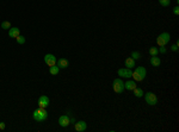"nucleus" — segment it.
<instances>
[{
    "label": "nucleus",
    "instance_id": "nucleus-10",
    "mask_svg": "<svg viewBox=\"0 0 179 132\" xmlns=\"http://www.w3.org/2000/svg\"><path fill=\"white\" fill-rule=\"evenodd\" d=\"M59 124H60V126H62V127H67V126L71 124V118L68 117V116H61V117L59 118Z\"/></svg>",
    "mask_w": 179,
    "mask_h": 132
},
{
    "label": "nucleus",
    "instance_id": "nucleus-12",
    "mask_svg": "<svg viewBox=\"0 0 179 132\" xmlns=\"http://www.w3.org/2000/svg\"><path fill=\"white\" fill-rule=\"evenodd\" d=\"M19 35H20V30L18 28H11L9 30V36L11 38H17Z\"/></svg>",
    "mask_w": 179,
    "mask_h": 132
},
{
    "label": "nucleus",
    "instance_id": "nucleus-4",
    "mask_svg": "<svg viewBox=\"0 0 179 132\" xmlns=\"http://www.w3.org/2000/svg\"><path fill=\"white\" fill-rule=\"evenodd\" d=\"M170 40H171L170 34H168V32H162V34H160L158 36L156 44L159 46H166L167 43H170Z\"/></svg>",
    "mask_w": 179,
    "mask_h": 132
},
{
    "label": "nucleus",
    "instance_id": "nucleus-2",
    "mask_svg": "<svg viewBox=\"0 0 179 132\" xmlns=\"http://www.w3.org/2000/svg\"><path fill=\"white\" fill-rule=\"evenodd\" d=\"M32 118H34L36 121H38V123H42V121L47 120V118H48V112H47L46 108L38 107V108H36V110L34 111Z\"/></svg>",
    "mask_w": 179,
    "mask_h": 132
},
{
    "label": "nucleus",
    "instance_id": "nucleus-3",
    "mask_svg": "<svg viewBox=\"0 0 179 132\" xmlns=\"http://www.w3.org/2000/svg\"><path fill=\"white\" fill-rule=\"evenodd\" d=\"M112 89H114L115 93H117V94H122L124 92V82L122 81L121 77L118 79H115L114 82H112Z\"/></svg>",
    "mask_w": 179,
    "mask_h": 132
},
{
    "label": "nucleus",
    "instance_id": "nucleus-11",
    "mask_svg": "<svg viewBox=\"0 0 179 132\" xmlns=\"http://www.w3.org/2000/svg\"><path fill=\"white\" fill-rule=\"evenodd\" d=\"M56 64H57V67H59L60 69H66V68L69 65V62H68V60H66V59H59L57 62H56Z\"/></svg>",
    "mask_w": 179,
    "mask_h": 132
},
{
    "label": "nucleus",
    "instance_id": "nucleus-25",
    "mask_svg": "<svg viewBox=\"0 0 179 132\" xmlns=\"http://www.w3.org/2000/svg\"><path fill=\"white\" fill-rule=\"evenodd\" d=\"M171 50L174 51V52H177V51H178V45H177V44H173V45L171 46Z\"/></svg>",
    "mask_w": 179,
    "mask_h": 132
},
{
    "label": "nucleus",
    "instance_id": "nucleus-6",
    "mask_svg": "<svg viewBox=\"0 0 179 132\" xmlns=\"http://www.w3.org/2000/svg\"><path fill=\"white\" fill-rule=\"evenodd\" d=\"M117 74L120 77H124V79H130L133 75V71L129 68H120L117 70Z\"/></svg>",
    "mask_w": 179,
    "mask_h": 132
},
{
    "label": "nucleus",
    "instance_id": "nucleus-23",
    "mask_svg": "<svg viewBox=\"0 0 179 132\" xmlns=\"http://www.w3.org/2000/svg\"><path fill=\"white\" fill-rule=\"evenodd\" d=\"M158 50H159V52H160V54H166V51H167V49L165 48V46H159V48H158Z\"/></svg>",
    "mask_w": 179,
    "mask_h": 132
},
{
    "label": "nucleus",
    "instance_id": "nucleus-1",
    "mask_svg": "<svg viewBox=\"0 0 179 132\" xmlns=\"http://www.w3.org/2000/svg\"><path fill=\"white\" fill-rule=\"evenodd\" d=\"M146 75H147V70H146L145 67H136L135 70L133 71L131 77L134 79L135 82H141L146 79Z\"/></svg>",
    "mask_w": 179,
    "mask_h": 132
},
{
    "label": "nucleus",
    "instance_id": "nucleus-5",
    "mask_svg": "<svg viewBox=\"0 0 179 132\" xmlns=\"http://www.w3.org/2000/svg\"><path fill=\"white\" fill-rule=\"evenodd\" d=\"M143 95H145L146 102H147L149 106H155V105L158 104V96L155 95L153 92H147L146 94H143Z\"/></svg>",
    "mask_w": 179,
    "mask_h": 132
},
{
    "label": "nucleus",
    "instance_id": "nucleus-14",
    "mask_svg": "<svg viewBox=\"0 0 179 132\" xmlns=\"http://www.w3.org/2000/svg\"><path fill=\"white\" fill-rule=\"evenodd\" d=\"M149 62H151V64L153 65V67H160V64H161V60H160V57H158V56H151Z\"/></svg>",
    "mask_w": 179,
    "mask_h": 132
},
{
    "label": "nucleus",
    "instance_id": "nucleus-15",
    "mask_svg": "<svg viewBox=\"0 0 179 132\" xmlns=\"http://www.w3.org/2000/svg\"><path fill=\"white\" fill-rule=\"evenodd\" d=\"M135 67V60L133 57H128L125 60V68H129V69H133Z\"/></svg>",
    "mask_w": 179,
    "mask_h": 132
},
{
    "label": "nucleus",
    "instance_id": "nucleus-8",
    "mask_svg": "<svg viewBox=\"0 0 179 132\" xmlns=\"http://www.w3.org/2000/svg\"><path fill=\"white\" fill-rule=\"evenodd\" d=\"M49 104H50V100L47 95H41L40 98H38V107L47 108L49 106Z\"/></svg>",
    "mask_w": 179,
    "mask_h": 132
},
{
    "label": "nucleus",
    "instance_id": "nucleus-13",
    "mask_svg": "<svg viewBox=\"0 0 179 132\" xmlns=\"http://www.w3.org/2000/svg\"><path fill=\"white\" fill-rule=\"evenodd\" d=\"M136 82L134 80H128L127 82L124 83V88L127 89V90H133V89L136 88Z\"/></svg>",
    "mask_w": 179,
    "mask_h": 132
},
{
    "label": "nucleus",
    "instance_id": "nucleus-22",
    "mask_svg": "<svg viewBox=\"0 0 179 132\" xmlns=\"http://www.w3.org/2000/svg\"><path fill=\"white\" fill-rule=\"evenodd\" d=\"M131 57H133L134 60H139V59H141V54H140L139 51H133L131 52Z\"/></svg>",
    "mask_w": 179,
    "mask_h": 132
},
{
    "label": "nucleus",
    "instance_id": "nucleus-26",
    "mask_svg": "<svg viewBox=\"0 0 179 132\" xmlns=\"http://www.w3.org/2000/svg\"><path fill=\"white\" fill-rule=\"evenodd\" d=\"M0 130H5V123H0Z\"/></svg>",
    "mask_w": 179,
    "mask_h": 132
},
{
    "label": "nucleus",
    "instance_id": "nucleus-16",
    "mask_svg": "<svg viewBox=\"0 0 179 132\" xmlns=\"http://www.w3.org/2000/svg\"><path fill=\"white\" fill-rule=\"evenodd\" d=\"M134 92V95L136 96V98H142L143 96V89L140 88V87H136L135 89H133Z\"/></svg>",
    "mask_w": 179,
    "mask_h": 132
},
{
    "label": "nucleus",
    "instance_id": "nucleus-17",
    "mask_svg": "<svg viewBox=\"0 0 179 132\" xmlns=\"http://www.w3.org/2000/svg\"><path fill=\"white\" fill-rule=\"evenodd\" d=\"M59 71H60V68L57 67V64L49 67V73L51 74V75H57V74H59Z\"/></svg>",
    "mask_w": 179,
    "mask_h": 132
},
{
    "label": "nucleus",
    "instance_id": "nucleus-9",
    "mask_svg": "<svg viewBox=\"0 0 179 132\" xmlns=\"http://www.w3.org/2000/svg\"><path fill=\"white\" fill-rule=\"evenodd\" d=\"M74 129H75V131H78V132H84V131H86V129H87L86 121H84V120H80V121L75 123Z\"/></svg>",
    "mask_w": 179,
    "mask_h": 132
},
{
    "label": "nucleus",
    "instance_id": "nucleus-24",
    "mask_svg": "<svg viewBox=\"0 0 179 132\" xmlns=\"http://www.w3.org/2000/svg\"><path fill=\"white\" fill-rule=\"evenodd\" d=\"M173 13H174L176 15H178V14H179V7H178V5L173 7Z\"/></svg>",
    "mask_w": 179,
    "mask_h": 132
},
{
    "label": "nucleus",
    "instance_id": "nucleus-20",
    "mask_svg": "<svg viewBox=\"0 0 179 132\" xmlns=\"http://www.w3.org/2000/svg\"><path fill=\"white\" fill-rule=\"evenodd\" d=\"M159 4H160L162 7H167V6H170L171 0H159Z\"/></svg>",
    "mask_w": 179,
    "mask_h": 132
},
{
    "label": "nucleus",
    "instance_id": "nucleus-21",
    "mask_svg": "<svg viewBox=\"0 0 179 132\" xmlns=\"http://www.w3.org/2000/svg\"><path fill=\"white\" fill-rule=\"evenodd\" d=\"M16 40H17V43L18 44H24L25 43V37L22 36V35H19V36L16 38Z\"/></svg>",
    "mask_w": 179,
    "mask_h": 132
},
{
    "label": "nucleus",
    "instance_id": "nucleus-19",
    "mask_svg": "<svg viewBox=\"0 0 179 132\" xmlns=\"http://www.w3.org/2000/svg\"><path fill=\"white\" fill-rule=\"evenodd\" d=\"M11 28H12V26H11V23L7 22V20H4V22L1 23V29H4V30H10Z\"/></svg>",
    "mask_w": 179,
    "mask_h": 132
},
{
    "label": "nucleus",
    "instance_id": "nucleus-7",
    "mask_svg": "<svg viewBox=\"0 0 179 132\" xmlns=\"http://www.w3.org/2000/svg\"><path fill=\"white\" fill-rule=\"evenodd\" d=\"M44 62H46V64L48 67H51V65H55L56 62H57V59H56L55 56L53 55V54H47L44 56Z\"/></svg>",
    "mask_w": 179,
    "mask_h": 132
},
{
    "label": "nucleus",
    "instance_id": "nucleus-18",
    "mask_svg": "<svg viewBox=\"0 0 179 132\" xmlns=\"http://www.w3.org/2000/svg\"><path fill=\"white\" fill-rule=\"evenodd\" d=\"M148 52H149V55H151V56H158V54H159V50H158L156 46H152V48H149Z\"/></svg>",
    "mask_w": 179,
    "mask_h": 132
}]
</instances>
